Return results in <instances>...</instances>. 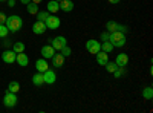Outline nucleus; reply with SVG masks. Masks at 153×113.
I'll use <instances>...</instances> for the list:
<instances>
[{"mask_svg":"<svg viewBox=\"0 0 153 113\" xmlns=\"http://www.w3.org/2000/svg\"><path fill=\"white\" fill-rule=\"evenodd\" d=\"M101 40H103V41L109 40V32H107V31H106V32H103V34H101Z\"/></svg>","mask_w":153,"mask_h":113,"instance_id":"nucleus-31","label":"nucleus"},{"mask_svg":"<svg viewBox=\"0 0 153 113\" xmlns=\"http://www.w3.org/2000/svg\"><path fill=\"white\" fill-rule=\"evenodd\" d=\"M26 9H28V12H29L31 16H35L37 12H38V5L31 2V3H28V5H26Z\"/></svg>","mask_w":153,"mask_h":113,"instance_id":"nucleus-23","label":"nucleus"},{"mask_svg":"<svg viewBox=\"0 0 153 113\" xmlns=\"http://www.w3.org/2000/svg\"><path fill=\"white\" fill-rule=\"evenodd\" d=\"M117 31H120V32L126 34V32H127V26H124V24H118V28H117Z\"/></svg>","mask_w":153,"mask_h":113,"instance_id":"nucleus-30","label":"nucleus"},{"mask_svg":"<svg viewBox=\"0 0 153 113\" xmlns=\"http://www.w3.org/2000/svg\"><path fill=\"white\" fill-rule=\"evenodd\" d=\"M45 23H46V28H48V29H58V26L61 24L60 18H58V17H54V16H49Z\"/></svg>","mask_w":153,"mask_h":113,"instance_id":"nucleus-6","label":"nucleus"},{"mask_svg":"<svg viewBox=\"0 0 153 113\" xmlns=\"http://www.w3.org/2000/svg\"><path fill=\"white\" fill-rule=\"evenodd\" d=\"M58 52H60V54H61L63 57L66 58V57H71V54H72V49H71V47H69V46L66 44L65 47H61V51H58Z\"/></svg>","mask_w":153,"mask_h":113,"instance_id":"nucleus-27","label":"nucleus"},{"mask_svg":"<svg viewBox=\"0 0 153 113\" xmlns=\"http://www.w3.org/2000/svg\"><path fill=\"white\" fill-rule=\"evenodd\" d=\"M16 57H17V54H16L14 51H5V52L2 54V60H3L5 63H8V64H12V63L16 61Z\"/></svg>","mask_w":153,"mask_h":113,"instance_id":"nucleus-10","label":"nucleus"},{"mask_svg":"<svg viewBox=\"0 0 153 113\" xmlns=\"http://www.w3.org/2000/svg\"><path fill=\"white\" fill-rule=\"evenodd\" d=\"M109 2H110L112 5H117V3H120V2H121V0H109Z\"/></svg>","mask_w":153,"mask_h":113,"instance_id":"nucleus-34","label":"nucleus"},{"mask_svg":"<svg viewBox=\"0 0 153 113\" xmlns=\"http://www.w3.org/2000/svg\"><path fill=\"white\" fill-rule=\"evenodd\" d=\"M8 32H9V29L6 28V24H0V38H5Z\"/></svg>","mask_w":153,"mask_h":113,"instance_id":"nucleus-28","label":"nucleus"},{"mask_svg":"<svg viewBox=\"0 0 153 113\" xmlns=\"http://www.w3.org/2000/svg\"><path fill=\"white\" fill-rule=\"evenodd\" d=\"M35 16H37V20L38 21H46V18L51 16V12H48V11H38Z\"/></svg>","mask_w":153,"mask_h":113,"instance_id":"nucleus-22","label":"nucleus"},{"mask_svg":"<svg viewBox=\"0 0 153 113\" xmlns=\"http://www.w3.org/2000/svg\"><path fill=\"white\" fill-rule=\"evenodd\" d=\"M51 60H52V66H54V67H57V69H58V67H61L63 64H65V57H63L60 52H58V54L55 52Z\"/></svg>","mask_w":153,"mask_h":113,"instance_id":"nucleus-11","label":"nucleus"},{"mask_svg":"<svg viewBox=\"0 0 153 113\" xmlns=\"http://www.w3.org/2000/svg\"><path fill=\"white\" fill-rule=\"evenodd\" d=\"M43 80H45V83H46V84H54V83H55V80H57V75H55V72H54V70L48 69V70H45V72H43Z\"/></svg>","mask_w":153,"mask_h":113,"instance_id":"nucleus-9","label":"nucleus"},{"mask_svg":"<svg viewBox=\"0 0 153 113\" xmlns=\"http://www.w3.org/2000/svg\"><path fill=\"white\" fill-rule=\"evenodd\" d=\"M115 63H117L118 66H127V63H129V57H127V54H118L117 58H115Z\"/></svg>","mask_w":153,"mask_h":113,"instance_id":"nucleus-16","label":"nucleus"},{"mask_svg":"<svg viewBox=\"0 0 153 113\" xmlns=\"http://www.w3.org/2000/svg\"><path fill=\"white\" fill-rule=\"evenodd\" d=\"M46 23L45 21H35L34 24H32V31H34V34H37V35H42V34H45L46 32Z\"/></svg>","mask_w":153,"mask_h":113,"instance_id":"nucleus-8","label":"nucleus"},{"mask_svg":"<svg viewBox=\"0 0 153 113\" xmlns=\"http://www.w3.org/2000/svg\"><path fill=\"white\" fill-rule=\"evenodd\" d=\"M31 2H32V3H37V5H38V3H42V0H31Z\"/></svg>","mask_w":153,"mask_h":113,"instance_id":"nucleus-36","label":"nucleus"},{"mask_svg":"<svg viewBox=\"0 0 153 113\" xmlns=\"http://www.w3.org/2000/svg\"><path fill=\"white\" fill-rule=\"evenodd\" d=\"M52 47L55 49V51H61V47H65L68 44V40H66V37H63V35H58L55 37V38L52 40Z\"/></svg>","mask_w":153,"mask_h":113,"instance_id":"nucleus-5","label":"nucleus"},{"mask_svg":"<svg viewBox=\"0 0 153 113\" xmlns=\"http://www.w3.org/2000/svg\"><path fill=\"white\" fill-rule=\"evenodd\" d=\"M55 2H58V3H60V2H61V0H55Z\"/></svg>","mask_w":153,"mask_h":113,"instance_id":"nucleus-37","label":"nucleus"},{"mask_svg":"<svg viewBox=\"0 0 153 113\" xmlns=\"http://www.w3.org/2000/svg\"><path fill=\"white\" fill-rule=\"evenodd\" d=\"M8 5H9V8H14L16 6V0H8Z\"/></svg>","mask_w":153,"mask_h":113,"instance_id":"nucleus-33","label":"nucleus"},{"mask_svg":"<svg viewBox=\"0 0 153 113\" xmlns=\"http://www.w3.org/2000/svg\"><path fill=\"white\" fill-rule=\"evenodd\" d=\"M60 9L63 12H71L74 9V2L72 0H61L60 2Z\"/></svg>","mask_w":153,"mask_h":113,"instance_id":"nucleus-14","label":"nucleus"},{"mask_svg":"<svg viewBox=\"0 0 153 113\" xmlns=\"http://www.w3.org/2000/svg\"><path fill=\"white\" fill-rule=\"evenodd\" d=\"M5 21H6V14L0 11V24H5Z\"/></svg>","mask_w":153,"mask_h":113,"instance_id":"nucleus-29","label":"nucleus"},{"mask_svg":"<svg viewBox=\"0 0 153 113\" xmlns=\"http://www.w3.org/2000/svg\"><path fill=\"white\" fill-rule=\"evenodd\" d=\"M32 84H34V86H37V87H40V86H43V84H45V80H43V73H42V72L35 73L34 77H32Z\"/></svg>","mask_w":153,"mask_h":113,"instance_id":"nucleus-17","label":"nucleus"},{"mask_svg":"<svg viewBox=\"0 0 153 113\" xmlns=\"http://www.w3.org/2000/svg\"><path fill=\"white\" fill-rule=\"evenodd\" d=\"M22 3L23 5H28V3H31V0H22Z\"/></svg>","mask_w":153,"mask_h":113,"instance_id":"nucleus-35","label":"nucleus"},{"mask_svg":"<svg viewBox=\"0 0 153 113\" xmlns=\"http://www.w3.org/2000/svg\"><path fill=\"white\" fill-rule=\"evenodd\" d=\"M0 2H5V0H0Z\"/></svg>","mask_w":153,"mask_h":113,"instance_id":"nucleus-38","label":"nucleus"},{"mask_svg":"<svg viewBox=\"0 0 153 113\" xmlns=\"http://www.w3.org/2000/svg\"><path fill=\"white\" fill-rule=\"evenodd\" d=\"M104 66H106L107 72H110V73H113L115 70H117V69L120 67V66H118V64H117V63H115V61H107V63H106Z\"/></svg>","mask_w":153,"mask_h":113,"instance_id":"nucleus-24","label":"nucleus"},{"mask_svg":"<svg viewBox=\"0 0 153 113\" xmlns=\"http://www.w3.org/2000/svg\"><path fill=\"white\" fill-rule=\"evenodd\" d=\"M101 51H104V52H107V54H110L112 51H113V44L109 41V40H106V41H103L101 43Z\"/></svg>","mask_w":153,"mask_h":113,"instance_id":"nucleus-20","label":"nucleus"},{"mask_svg":"<svg viewBox=\"0 0 153 113\" xmlns=\"http://www.w3.org/2000/svg\"><path fill=\"white\" fill-rule=\"evenodd\" d=\"M16 61H17V64H19V66L26 67V66H28V63H29V58H28V55L25 54V52H20V54H17Z\"/></svg>","mask_w":153,"mask_h":113,"instance_id":"nucleus-13","label":"nucleus"},{"mask_svg":"<svg viewBox=\"0 0 153 113\" xmlns=\"http://www.w3.org/2000/svg\"><path fill=\"white\" fill-rule=\"evenodd\" d=\"M48 12H51V14H54V12H58V9H60V3L58 2H55V0H51V2L48 3Z\"/></svg>","mask_w":153,"mask_h":113,"instance_id":"nucleus-18","label":"nucleus"},{"mask_svg":"<svg viewBox=\"0 0 153 113\" xmlns=\"http://www.w3.org/2000/svg\"><path fill=\"white\" fill-rule=\"evenodd\" d=\"M143 96H144V99H152L153 98V89L152 87H146V89L143 90Z\"/></svg>","mask_w":153,"mask_h":113,"instance_id":"nucleus-26","label":"nucleus"},{"mask_svg":"<svg viewBox=\"0 0 153 113\" xmlns=\"http://www.w3.org/2000/svg\"><path fill=\"white\" fill-rule=\"evenodd\" d=\"M86 49H87V52L89 54H97L101 51V43L97 41V40H87L86 41Z\"/></svg>","mask_w":153,"mask_h":113,"instance_id":"nucleus-4","label":"nucleus"},{"mask_svg":"<svg viewBox=\"0 0 153 113\" xmlns=\"http://www.w3.org/2000/svg\"><path fill=\"white\" fill-rule=\"evenodd\" d=\"M95 57H97V63H98L100 66H104L106 63L109 61V54H107V52H104V51L97 52V54H95Z\"/></svg>","mask_w":153,"mask_h":113,"instance_id":"nucleus-12","label":"nucleus"},{"mask_svg":"<svg viewBox=\"0 0 153 113\" xmlns=\"http://www.w3.org/2000/svg\"><path fill=\"white\" fill-rule=\"evenodd\" d=\"M12 51H14L16 54L25 52V44H23L22 41H16V43H12Z\"/></svg>","mask_w":153,"mask_h":113,"instance_id":"nucleus-21","label":"nucleus"},{"mask_svg":"<svg viewBox=\"0 0 153 113\" xmlns=\"http://www.w3.org/2000/svg\"><path fill=\"white\" fill-rule=\"evenodd\" d=\"M55 52H57V51L52 47V44H45V46L42 47V51H40V54H42V57H43L45 60L52 58V55H54Z\"/></svg>","mask_w":153,"mask_h":113,"instance_id":"nucleus-7","label":"nucleus"},{"mask_svg":"<svg viewBox=\"0 0 153 113\" xmlns=\"http://www.w3.org/2000/svg\"><path fill=\"white\" fill-rule=\"evenodd\" d=\"M19 90H20V84H19V81H11V83L8 84V92L17 93Z\"/></svg>","mask_w":153,"mask_h":113,"instance_id":"nucleus-19","label":"nucleus"},{"mask_svg":"<svg viewBox=\"0 0 153 113\" xmlns=\"http://www.w3.org/2000/svg\"><path fill=\"white\" fill-rule=\"evenodd\" d=\"M5 24H6V28H8L11 32H17V31H20L22 26H23V20H22V17H19V16H9V17H6Z\"/></svg>","mask_w":153,"mask_h":113,"instance_id":"nucleus-1","label":"nucleus"},{"mask_svg":"<svg viewBox=\"0 0 153 113\" xmlns=\"http://www.w3.org/2000/svg\"><path fill=\"white\" fill-rule=\"evenodd\" d=\"M109 41L113 44V47H123L126 44V35L120 31L109 32Z\"/></svg>","mask_w":153,"mask_h":113,"instance_id":"nucleus-2","label":"nucleus"},{"mask_svg":"<svg viewBox=\"0 0 153 113\" xmlns=\"http://www.w3.org/2000/svg\"><path fill=\"white\" fill-rule=\"evenodd\" d=\"M3 44H5L6 47H9V46L12 44V41H11V40H8V38H6V37H5V40H3Z\"/></svg>","mask_w":153,"mask_h":113,"instance_id":"nucleus-32","label":"nucleus"},{"mask_svg":"<svg viewBox=\"0 0 153 113\" xmlns=\"http://www.w3.org/2000/svg\"><path fill=\"white\" fill-rule=\"evenodd\" d=\"M35 67H37V70L38 72H45V70H48L49 69V64H48V61L45 60V58H40V60H37L35 61Z\"/></svg>","mask_w":153,"mask_h":113,"instance_id":"nucleus-15","label":"nucleus"},{"mask_svg":"<svg viewBox=\"0 0 153 113\" xmlns=\"http://www.w3.org/2000/svg\"><path fill=\"white\" fill-rule=\"evenodd\" d=\"M17 101H19V98H17V93H12V92H8L5 93L3 96V104L6 109H12V107H16L17 106Z\"/></svg>","mask_w":153,"mask_h":113,"instance_id":"nucleus-3","label":"nucleus"},{"mask_svg":"<svg viewBox=\"0 0 153 113\" xmlns=\"http://www.w3.org/2000/svg\"><path fill=\"white\" fill-rule=\"evenodd\" d=\"M117 28H118V23H117V21H107V23H106V29H107V32L117 31Z\"/></svg>","mask_w":153,"mask_h":113,"instance_id":"nucleus-25","label":"nucleus"}]
</instances>
